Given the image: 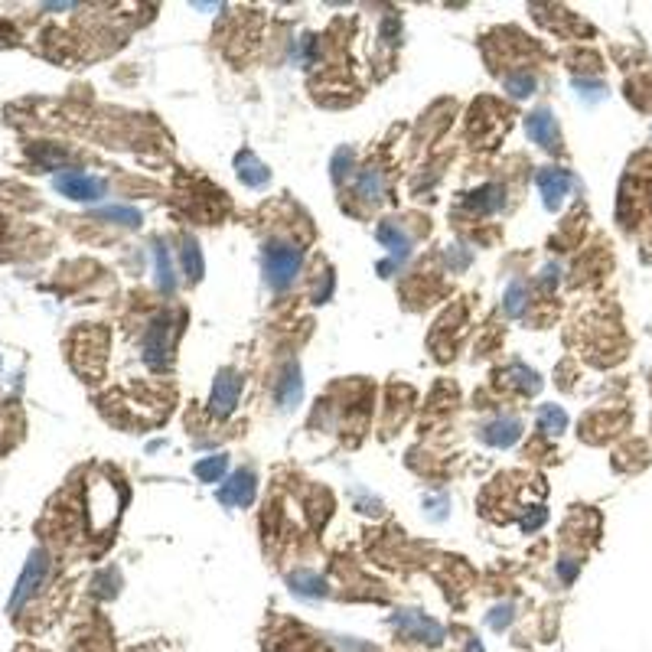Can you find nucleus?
<instances>
[{
  "instance_id": "obj_27",
  "label": "nucleus",
  "mask_w": 652,
  "mask_h": 652,
  "mask_svg": "<svg viewBox=\"0 0 652 652\" xmlns=\"http://www.w3.org/2000/svg\"><path fill=\"white\" fill-rule=\"evenodd\" d=\"M509 623H512V604L496 606V610H492V617H490V626L492 629H505Z\"/></svg>"
},
{
  "instance_id": "obj_29",
  "label": "nucleus",
  "mask_w": 652,
  "mask_h": 652,
  "mask_svg": "<svg viewBox=\"0 0 652 652\" xmlns=\"http://www.w3.org/2000/svg\"><path fill=\"white\" fill-rule=\"evenodd\" d=\"M577 568H581V561H574V558H561V561H558V574H561V581H564V584H571L574 577H577Z\"/></svg>"
},
{
  "instance_id": "obj_10",
  "label": "nucleus",
  "mask_w": 652,
  "mask_h": 652,
  "mask_svg": "<svg viewBox=\"0 0 652 652\" xmlns=\"http://www.w3.org/2000/svg\"><path fill=\"white\" fill-rule=\"evenodd\" d=\"M480 437L486 440L490 447H499V450H505V447H512L519 437H522V421L519 418H512V414H503V418H492L490 424H483Z\"/></svg>"
},
{
  "instance_id": "obj_1",
  "label": "nucleus",
  "mask_w": 652,
  "mask_h": 652,
  "mask_svg": "<svg viewBox=\"0 0 652 652\" xmlns=\"http://www.w3.org/2000/svg\"><path fill=\"white\" fill-rule=\"evenodd\" d=\"M261 268H264V281H268L271 290H287L297 281L300 268H304V248L284 245V241H271L264 248Z\"/></svg>"
},
{
  "instance_id": "obj_12",
  "label": "nucleus",
  "mask_w": 652,
  "mask_h": 652,
  "mask_svg": "<svg viewBox=\"0 0 652 652\" xmlns=\"http://www.w3.org/2000/svg\"><path fill=\"white\" fill-rule=\"evenodd\" d=\"M277 404L284 408V411H290V408H297L300 398H304V378H300V366L297 362H287L284 372H281V378H277Z\"/></svg>"
},
{
  "instance_id": "obj_6",
  "label": "nucleus",
  "mask_w": 652,
  "mask_h": 652,
  "mask_svg": "<svg viewBox=\"0 0 652 652\" xmlns=\"http://www.w3.org/2000/svg\"><path fill=\"white\" fill-rule=\"evenodd\" d=\"M254 492H258V476L254 469H235L229 480L218 486V503L222 505H232V509H241V505H252L254 503Z\"/></svg>"
},
{
  "instance_id": "obj_9",
  "label": "nucleus",
  "mask_w": 652,
  "mask_h": 652,
  "mask_svg": "<svg viewBox=\"0 0 652 652\" xmlns=\"http://www.w3.org/2000/svg\"><path fill=\"white\" fill-rule=\"evenodd\" d=\"M525 134H528V140L538 144L541 150L558 147V124H555V115H551L548 108H535V111L525 118Z\"/></svg>"
},
{
  "instance_id": "obj_18",
  "label": "nucleus",
  "mask_w": 652,
  "mask_h": 652,
  "mask_svg": "<svg viewBox=\"0 0 652 652\" xmlns=\"http://www.w3.org/2000/svg\"><path fill=\"white\" fill-rule=\"evenodd\" d=\"M95 218H104V222H115V225H124V229H138L144 216H140L134 206H102L92 212Z\"/></svg>"
},
{
  "instance_id": "obj_15",
  "label": "nucleus",
  "mask_w": 652,
  "mask_h": 652,
  "mask_svg": "<svg viewBox=\"0 0 652 652\" xmlns=\"http://www.w3.org/2000/svg\"><path fill=\"white\" fill-rule=\"evenodd\" d=\"M287 584H290V594L310 597V600H317V597H326V594H330V587H326V577H320L317 571H294L290 577H287Z\"/></svg>"
},
{
  "instance_id": "obj_20",
  "label": "nucleus",
  "mask_w": 652,
  "mask_h": 652,
  "mask_svg": "<svg viewBox=\"0 0 652 652\" xmlns=\"http://www.w3.org/2000/svg\"><path fill=\"white\" fill-rule=\"evenodd\" d=\"M225 469H229V457H225V454H212V457H203V460H199V463L193 467V473H196V476H199L203 483H222Z\"/></svg>"
},
{
  "instance_id": "obj_7",
  "label": "nucleus",
  "mask_w": 652,
  "mask_h": 652,
  "mask_svg": "<svg viewBox=\"0 0 652 652\" xmlns=\"http://www.w3.org/2000/svg\"><path fill=\"white\" fill-rule=\"evenodd\" d=\"M391 626L398 629V633H404V636L414 642H440L444 640V626H440L437 620L418 613V610H401L398 617L391 620Z\"/></svg>"
},
{
  "instance_id": "obj_5",
  "label": "nucleus",
  "mask_w": 652,
  "mask_h": 652,
  "mask_svg": "<svg viewBox=\"0 0 652 652\" xmlns=\"http://www.w3.org/2000/svg\"><path fill=\"white\" fill-rule=\"evenodd\" d=\"M241 395V375L235 369H218L216 382H212V391H209V411L216 418H229L239 404Z\"/></svg>"
},
{
  "instance_id": "obj_24",
  "label": "nucleus",
  "mask_w": 652,
  "mask_h": 652,
  "mask_svg": "<svg viewBox=\"0 0 652 652\" xmlns=\"http://www.w3.org/2000/svg\"><path fill=\"white\" fill-rule=\"evenodd\" d=\"M509 375L515 378V385L522 391H532L535 395L538 389H541V378H538V372L535 369H528V366H522V362H515L512 369H509Z\"/></svg>"
},
{
  "instance_id": "obj_2",
  "label": "nucleus",
  "mask_w": 652,
  "mask_h": 652,
  "mask_svg": "<svg viewBox=\"0 0 652 652\" xmlns=\"http://www.w3.org/2000/svg\"><path fill=\"white\" fill-rule=\"evenodd\" d=\"M176 320H180L176 313H160L144 330V362L150 369H160L170 359L173 339H176Z\"/></svg>"
},
{
  "instance_id": "obj_11",
  "label": "nucleus",
  "mask_w": 652,
  "mask_h": 652,
  "mask_svg": "<svg viewBox=\"0 0 652 652\" xmlns=\"http://www.w3.org/2000/svg\"><path fill=\"white\" fill-rule=\"evenodd\" d=\"M375 239H378L382 248H389V254H391V261L395 264L408 261V254H411V235L401 229L398 222H382L378 232H375Z\"/></svg>"
},
{
  "instance_id": "obj_19",
  "label": "nucleus",
  "mask_w": 652,
  "mask_h": 652,
  "mask_svg": "<svg viewBox=\"0 0 652 652\" xmlns=\"http://www.w3.org/2000/svg\"><path fill=\"white\" fill-rule=\"evenodd\" d=\"M180 261H183V271L189 281H203L206 274V261H203V248L196 239H186L183 241V252H180Z\"/></svg>"
},
{
  "instance_id": "obj_8",
  "label": "nucleus",
  "mask_w": 652,
  "mask_h": 652,
  "mask_svg": "<svg viewBox=\"0 0 652 652\" xmlns=\"http://www.w3.org/2000/svg\"><path fill=\"white\" fill-rule=\"evenodd\" d=\"M538 193H541V203H545V209L548 212H558L561 203H564V196L571 193V173L561 170V167H545V170H538Z\"/></svg>"
},
{
  "instance_id": "obj_13",
  "label": "nucleus",
  "mask_w": 652,
  "mask_h": 652,
  "mask_svg": "<svg viewBox=\"0 0 652 652\" xmlns=\"http://www.w3.org/2000/svg\"><path fill=\"white\" fill-rule=\"evenodd\" d=\"M463 203H467V209L480 212V216H492V212H499V209L505 206V189L496 183H486V186H480V189L467 193Z\"/></svg>"
},
{
  "instance_id": "obj_16",
  "label": "nucleus",
  "mask_w": 652,
  "mask_h": 652,
  "mask_svg": "<svg viewBox=\"0 0 652 652\" xmlns=\"http://www.w3.org/2000/svg\"><path fill=\"white\" fill-rule=\"evenodd\" d=\"M153 274H157V287L163 294H173L176 290V274H173V261L170 252L163 241H153Z\"/></svg>"
},
{
  "instance_id": "obj_30",
  "label": "nucleus",
  "mask_w": 652,
  "mask_h": 652,
  "mask_svg": "<svg viewBox=\"0 0 652 652\" xmlns=\"http://www.w3.org/2000/svg\"><path fill=\"white\" fill-rule=\"evenodd\" d=\"M551 281L558 284V268H545V284H551Z\"/></svg>"
},
{
  "instance_id": "obj_22",
  "label": "nucleus",
  "mask_w": 652,
  "mask_h": 652,
  "mask_svg": "<svg viewBox=\"0 0 652 652\" xmlns=\"http://www.w3.org/2000/svg\"><path fill=\"white\" fill-rule=\"evenodd\" d=\"M525 300H528L525 281H512V284H509V290H505V297H503L505 317H522V310H525Z\"/></svg>"
},
{
  "instance_id": "obj_25",
  "label": "nucleus",
  "mask_w": 652,
  "mask_h": 652,
  "mask_svg": "<svg viewBox=\"0 0 652 652\" xmlns=\"http://www.w3.org/2000/svg\"><path fill=\"white\" fill-rule=\"evenodd\" d=\"M469 261H473V254L463 248V245H447V268L454 271V274H460V271H467Z\"/></svg>"
},
{
  "instance_id": "obj_4",
  "label": "nucleus",
  "mask_w": 652,
  "mask_h": 652,
  "mask_svg": "<svg viewBox=\"0 0 652 652\" xmlns=\"http://www.w3.org/2000/svg\"><path fill=\"white\" fill-rule=\"evenodd\" d=\"M46 571H49L46 551H43V548L30 551L24 571H20V581H17V587H13V594H10V610H20V606H24L26 600L39 590V584L46 581Z\"/></svg>"
},
{
  "instance_id": "obj_28",
  "label": "nucleus",
  "mask_w": 652,
  "mask_h": 652,
  "mask_svg": "<svg viewBox=\"0 0 652 652\" xmlns=\"http://www.w3.org/2000/svg\"><path fill=\"white\" fill-rule=\"evenodd\" d=\"M545 519H548V512H545L541 505H535V512L522 519V532H528V535H532V532H538V528L545 525Z\"/></svg>"
},
{
  "instance_id": "obj_14",
  "label": "nucleus",
  "mask_w": 652,
  "mask_h": 652,
  "mask_svg": "<svg viewBox=\"0 0 652 652\" xmlns=\"http://www.w3.org/2000/svg\"><path fill=\"white\" fill-rule=\"evenodd\" d=\"M235 173H239L241 183H245V186H254V189L271 180V170H268V167H264V163L254 157L252 150H241L239 157H235Z\"/></svg>"
},
{
  "instance_id": "obj_23",
  "label": "nucleus",
  "mask_w": 652,
  "mask_h": 652,
  "mask_svg": "<svg viewBox=\"0 0 652 652\" xmlns=\"http://www.w3.org/2000/svg\"><path fill=\"white\" fill-rule=\"evenodd\" d=\"M503 89L509 92V98H528L538 89V79L528 75V72H515V75H505Z\"/></svg>"
},
{
  "instance_id": "obj_21",
  "label": "nucleus",
  "mask_w": 652,
  "mask_h": 652,
  "mask_svg": "<svg viewBox=\"0 0 652 652\" xmlns=\"http://www.w3.org/2000/svg\"><path fill=\"white\" fill-rule=\"evenodd\" d=\"M538 427H541L545 434H564V427H568V414H564V408H558V404H545V408L538 411Z\"/></svg>"
},
{
  "instance_id": "obj_26",
  "label": "nucleus",
  "mask_w": 652,
  "mask_h": 652,
  "mask_svg": "<svg viewBox=\"0 0 652 652\" xmlns=\"http://www.w3.org/2000/svg\"><path fill=\"white\" fill-rule=\"evenodd\" d=\"M353 163H355V153H353V150H346V147L336 150V157H333V180H343V173L349 176Z\"/></svg>"
},
{
  "instance_id": "obj_17",
  "label": "nucleus",
  "mask_w": 652,
  "mask_h": 652,
  "mask_svg": "<svg viewBox=\"0 0 652 652\" xmlns=\"http://www.w3.org/2000/svg\"><path fill=\"white\" fill-rule=\"evenodd\" d=\"M355 193L362 196V199H369V203H378V199L385 196V180H382V173H378L375 167L359 170V176H355Z\"/></svg>"
},
{
  "instance_id": "obj_3",
  "label": "nucleus",
  "mask_w": 652,
  "mask_h": 652,
  "mask_svg": "<svg viewBox=\"0 0 652 652\" xmlns=\"http://www.w3.org/2000/svg\"><path fill=\"white\" fill-rule=\"evenodd\" d=\"M53 186H56L66 199H75V203H95V199H102L104 189H108L102 176H92V173H85V170L56 173V176H53Z\"/></svg>"
}]
</instances>
